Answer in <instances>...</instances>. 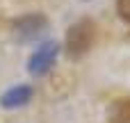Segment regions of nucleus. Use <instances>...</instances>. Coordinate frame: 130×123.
Masks as SVG:
<instances>
[{"instance_id": "obj_5", "label": "nucleus", "mask_w": 130, "mask_h": 123, "mask_svg": "<svg viewBox=\"0 0 130 123\" xmlns=\"http://www.w3.org/2000/svg\"><path fill=\"white\" fill-rule=\"evenodd\" d=\"M110 123H130V98H117L107 107Z\"/></svg>"}, {"instance_id": "obj_4", "label": "nucleus", "mask_w": 130, "mask_h": 123, "mask_svg": "<svg viewBox=\"0 0 130 123\" xmlns=\"http://www.w3.org/2000/svg\"><path fill=\"white\" fill-rule=\"evenodd\" d=\"M30 100H32V87H30V84H16V87L7 89V91L0 96V105H2L5 110L25 107Z\"/></svg>"}, {"instance_id": "obj_3", "label": "nucleus", "mask_w": 130, "mask_h": 123, "mask_svg": "<svg viewBox=\"0 0 130 123\" xmlns=\"http://www.w3.org/2000/svg\"><path fill=\"white\" fill-rule=\"evenodd\" d=\"M57 52H59V43H57V41H41V43L37 46V50L32 52L30 62H27L30 75H34V78L46 75V73L55 66Z\"/></svg>"}, {"instance_id": "obj_1", "label": "nucleus", "mask_w": 130, "mask_h": 123, "mask_svg": "<svg viewBox=\"0 0 130 123\" xmlns=\"http://www.w3.org/2000/svg\"><path fill=\"white\" fill-rule=\"evenodd\" d=\"M96 43V23L91 18H80L75 21L64 37V50L71 59H80L85 57L91 46Z\"/></svg>"}, {"instance_id": "obj_2", "label": "nucleus", "mask_w": 130, "mask_h": 123, "mask_svg": "<svg viewBox=\"0 0 130 123\" xmlns=\"http://www.w3.org/2000/svg\"><path fill=\"white\" fill-rule=\"evenodd\" d=\"M11 30H14V37L21 43H32V41H37L46 34L48 18L43 14H25V16H18L11 23Z\"/></svg>"}, {"instance_id": "obj_6", "label": "nucleus", "mask_w": 130, "mask_h": 123, "mask_svg": "<svg viewBox=\"0 0 130 123\" xmlns=\"http://www.w3.org/2000/svg\"><path fill=\"white\" fill-rule=\"evenodd\" d=\"M117 14L123 23L130 25V0H117Z\"/></svg>"}]
</instances>
